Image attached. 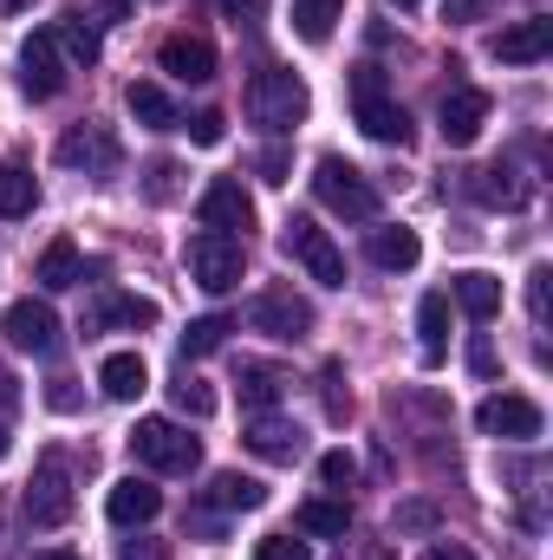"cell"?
<instances>
[{
	"label": "cell",
	"instance_id": "f35d334b",
	"mask_svg": "<svg viewBox=\"0 0 553 560\" xmlns=\"http://www.w3.org/2000/svg\"><path fill=\"white\" fill-rule=\"evenodd\" d=\"M222 13H228L235 26H261V20H268V0H222Z\"/></svg>",
	"mask_w": 553,
	"mask_h": 560
},
{
	"label": "cell",
	"instance_id": "ab89813d",
	"mask_svg": "<svg viewBox=\"0 0 553 560\" xmlns=\"http://www.w3.org/2000/svg\"><path fill=\"white\" fill-rule=\"evenodd\" d=\"M548 268H534V275H528V313H534V326H541V319H548Z\"/></svg>",
	"mask_w": 553,
	"mask_h": 560
},
{
	"label": "cell",
	"instance_id": "4316f807",
	"mask_svg": "<svg viewBox=\"0 0 553 560\" xmlns=\"http://www.w3.org/2000/svg\"><path fill=\"white\" fill-rule=\"evenodd\" d=\"M339 20H345V0H293V33L306 46H326Z\"/></svg>",
	"mask_w": 553,
	"mask_h": 560
},
{
	"label": "cell",
	"instance_id": "7a4b0ae2",
	"mask_svg": "<svg viewBox=\"0 0 553 560\" xmlns=\"http://www.w3.org/2000/svg\"><path fill=\"white\" fill-rule=\"evenodd\" d=\"M313 196H319L332 215H345V222H378V209H385L378 183H372L358 163H345V156H319V170H313Z\"/></svg>",
	"mask_w": 553,
	"mask_h": 560
},
{
	"label": "cell",
	"instance_id": "603a6c76",
	"mask_svg": "<svg viewBox=\"0 0 553 560\" xmlns=\"http://www.w3.org/2000/svg\"><path fill=\"white\" fill-rule=\"evenodd\" d=\"M365 248H372V261H378L385 275H411L416 261H423L416 229H398V222H391V229H372V242H365Z\"/></svg>",
	"mask_w": 553,
	"mask_h": 560
},
{
	"label": "cell",
	"instance_id": "7dc6e473",
	"mask_svg": "<svg viewBox=\"0 0 553 560\" xmlns=\"http://www.w3.org/2000/svg\"><path fill=\"white\" fill-rule=\"evenodd\" d=\"M125 560H163V548H156V541H143V548L131 541V548H125Z\"/></svg>",
	"mask_w": 553,
	"mask_h": 560
},
{
	"label": "cell",
	"instance_id": "c3c4849f",
	"mask_svg": "<svg viewBox=\"0 0 553 560\" xmlns=\"http://www.w3.org/2000/svg\"><path fill=\"white\" fill-rule=\"evenodd\" d=\"M33 560H79V555H72V548H39Z\"/></svg>",
	"mask_w": 553,
	"mask_h": 560
},
{
	"label": "cell",
	"instance_id": "7c38bea8",
	"mask_svg": "<svg viewBox=\"0 0 553 560\" xmlns=\"http://www.w3.org/2000/svg\"><path fill=\"white\" fill-rule=\"evenodd\" d=\"M20 92H26V98H59V92H66V52H59L52 26H39V33L20 46Z\"/></svg>",
	"mask_w": 553,
	"mask_h": 560
},
{
	"label": "cell",
	"instance_id": "484cf974",
	"mask_svg": "<svg viewBox=\"0 0 553 560\" xmlns=\"http://www.w3.org/2000/svg\"><path fill=\"white\" fill-rule=\"evenodd\" d=\"M52 39H59V52H66L72 66H98V52H105V39H98V26H92L85 13H66V20L52 26Z\"/></svg>",
	"mask_w": 553,
	"mask_h": 560
},
{
	"label": "cell",
	"instance_id": "b9f144b4",
	"mask_svg": "<svg viewBox=\"0 0 553 560\" xmlns=\"http://www.w3.org/2000/svg\"><path fill=\"white\" fill-rule=\"evenodd\" d=\"M176 189V163H150V202H163Z\"/></svg>",
	"mask_w": 553,
	"mask_h": 560
},
{
	"label": "cell",
	"instance_id": "e0dca14e",
	"mask_svg": "<svg viewBox=\"0 0 553 560\" xmlns=\"http://www.w3.org/2000/svg\"><path fill=\"white\" fill-rule=\"evenodd\" d=\"M242 443H248L255 456H268V463H299L306 430H299V423H286V418H274V411H255L248 430H242Z\"/></svg>",
	"mask_w": 553,
	"mask_h": 560
},
{
	"label": "cell",
	"instance_id": "5b68a950",
	"mask_svg": "<svg viewBox=\"0 0 553 560\" xmlns=\"http://www.w3.org/2000/svg\"><path fill=\"white\" fill-rule=\"evenodd\" d=\"M280 248L319 280V287H345V255H339V242H332L313 215H286V222H280Z\"/></svg>",
	"mask_w": 553,
	"mask_h": 560
},
{
	"label": "cell",
	"instance_id": "3957f363",
	"mask_svg": "<svg viewBox=\"0 0 553 560\" xmlns=\"http://www.w3.org/2000/svg\"><path fill=\"white\" fill-rule=\"evenodd\" d=\"M352 118H358V131L372 143H391V150L411 143V112L385 92V72L378 66H358L352 72Z\"/></svg>",
	"mask_w": 553,
	"mask_h": 560
},
{
	"label": "cell",
	"instance_id": "f546056e",
	"mask_svg": "<svg viewBox=\"0 0 553 560\" xmlns=\"http://www.w3.org/2000/svg\"><path fill=\"white\" fill-rule=\"evenodd\" d=\"M299 528L319 541H345L352 535V502H299Z\"/></svg>",
	"mask_w": 553,
	"mask_h": 560
},
{
	"label": "cell",
	"instance_id": "277c9868",
	"mask_svg": "<svg viewBox=\"0 0 553 560\" xmlns=\"http://www.w3.org/2000/svg\"><path fill=\"white\" fill-rule=\"evenodd\" d=\"M131 456H138L143 469H156V476H189L202 463V443L176 418H143L131 430Z\"/></svg>",
	"mask_w": 553,
	"mask_h": 560
},
{
	"label": "cell",
	"instance_id": "681fc988",
	"mask_svg": "<svg viewBox=\"0 0 553 560\" xmlns=\"http://www.w3.org/2000/svg\"><path fill=\"white\" fill-rule=\"evenodd\" d=\"M20 7H33V0H0V13H20Z\"/></svg>",
	"mask_w": 553,
	"mask_h": 560
},
{
	"label": "cell",
	"instance_id": "d6a6232c",
	"mask_svg": "<svg viewBox=\"0 0 553 560\" xmlns=\"http://www.w3.org/2000/svg\"><path fill=\"white\" fill-rule=\"evenodd\" d=\"M222 339H228V319H222V313H209V319H189V332H183V359H209Z\"/></svg>",
	"mask_w": 553,
	"mask_h": 560
},
{
	"label": "cell",
	"instance_id": "f6af8a7d",
	"mask_svg": "<svg viewBox=\"0 0 553 560\" xmlns=\"http://www.w3.org/2000/svg\"><path fill=\"white\" fill-rule=\"evenodd\" d=\"M13 405H20V392H13V372L0 365V418H13Z\"/></svg>",
	"mask_w": 553,
	"mask_h": 560
},
{
	"label": "cell",
	"instance_id": "e575fe53",
	"mask_svg": "<svg viewBox=\"0 0 553 560\" xmlns=\"http://www.w3.org/2000/svg\"><path fill=\"white\" fill-rule=\"evenodd\" d=\"M169 392H176V411H183V418H209V411H215V392H209L202 378H189V372H183Z\"/></svg>",
	"mask_w": 553,
	"mask_h": 560
},
{
	"label": "cell",
	"instance_id": "f1b7e54d",
	"mask_svg": "<svg viewBox=\"0 0 553 560\" xmlns=\"http://www.w3.org/2000/svg\"><path fill=\"white\" fill-rule=\"evenodd\" d=\"M33 280H39L46 293H66V287H79V280H85V268H79V248H72V242H52V248L39 255Z\"/></svg>",
	"mask_w": 553,
	"mask_h": 560
},
{
	"label": "cell",
	"instance_id": "ac0fdd59",
	"mask_svg": "<svg viewBox=\"0 0 553 560\" xmlns=\"http://www.w3.org/2000/svg\"><path fill=\"white\" fill-rule=\"evenodd\" d=\"M105 515H111L118 528H143V522H156V515H163V489H156L150 476H125V482H111Z\"/></svg>",
	"mask_w": 553,
	"mask_h": 560
},
{
	"label": "cell",
	"instance_id": "836d02e7",
	"mask_svg": "<svg viewBox=\"0 0 553 560\" xmlns=\"http://www.w3.org/2000/svg\"><path fill=\"white\" fill-rule=\"evenodd\" d=\"M319 398H326V418L345 423L352 418V392H345V365L332 359V365H319Z\"/></svg>",
	"mask_w": 553,
	"mask_h": 560
},
{
	"label": "cell",
	"instance_id": "9c48e42d",
	"mask_svg": "<svg viewBox=\"0 0 553 560\" xmlns=\"http://www.w3.org/2000/svg\"><path fill=\"white\" fill-rule=\"evenodd\" d=\"M248 326L268 339H306L313 332V300H299L293 287H261L248 300Z\"/></svg>",
	"mask_w": 553,
	"mask_h": 560
},
{
	"label": "cell",
	"instance_id": "1f68e13d",
	"mask_svg": "<svg viewBox=\"0 0 553 560\" xmlns=\"http://www.w3.org/2000/svg\"><path fill=\"white\" fill-rule=\"evenodd\" d=\"M475 196H482V202H502V209H515V202H521L515 163H489V170H475Z\"/></svg>",
	"mask_w": 553,
	"mask_h": 560
},
{
	"label": "cell",
	"instance_id": "7402d4cb",
	"mask_svg": "<svg viewBox=\"0 0 553 560\" xmlns=\"http://www.w3.org/2000/svg\"><path fill=\"white\" fill-rule=\"evenodd\" d=\"M416 352H423V365H443V352H449V293H423V306H416Z\"/></svg>",
	"mask_w": 553,
	"mask_h": 560
},
{
	"label": "cell",
	"instance_id": "6da1fadb",
	"mask_svg": "<svg viewBox=\"0 0 553 560\" xmlns=\"http://www.w3.org/2000/svg\"><path fill=\"white\" fill-rule=\"evenodd\" d=\"M242 105H248V118L268 131V138H286L299 118H306V79L299 72H286V66H261L255 79H248V92H242Z\"/></svg>",
	"mask_w": 553,
	"mask_h": 560
},
{
	"label": "cell",
	"instance_id": "8d00e7d4",
	"mask_svg": "<svg viewBox=\"0 0 553 560\" xmlns=\"http://www.w3.org/2000/svg\"><path fill=\"white\" fill-rule=\"evenodd\" d=\"M183 131H189V138L202 143V150H215V143L228 138V118H222V112H196V118H189Z\"/></svg>",
	"mask_w": 553,
	"mask_h": 560
},
{
	"label": "cell",
	"instance_id": "60d3db41",
	"mask_svg": "<svg viewBox=\"0 0 553 560\" xmlns=\"http://www.w3.org/2000/svg\"><path fill=\"white\" fill-rule=\"evenodd\" d=\"M495 0H443V20H456V26H469V20H482Z\"/></svg>",
	"mask_w": 553,
	"mask_h": 560
},
{
	"label": "cell",
	"instance_id": "cb8c5ba5",
	"mask_svg": "<svg viewBox=\"0 0 553 560\" xmlns=\"http://www.w3.org/2000/svg\"><path fill=\"white\" fill-rule=\"evenodd\" d=\"M98 385H105V398H118V405H131L150 392V365H143L138 352H111L105 365H98Z\"/></svg>",
	"mask_w": 553,
	"mask_h": 560
},
{
	"label": "cell",
	"instance_id": "f5cc1de1",
	"mask_svg": "<svg viewBox=\"0 0 553 560\" xmlns=\"http://www.w3.org/2000/svg\"><path fill=\"white\" fill-rule=\"evenodd\" d=\"M391 7H416V0H391Z\"/></svg>",
	"mask_w": 553,
	"mask_h": 560
},
{
	"label": "cell",
	"instance_id": "44dd1931",
	"mask_svg": "<svg viewBox=\"0 0 553 560\" xmlns=\"http://www.w3.org/2000/svg\"><path fill=\"white\" fill-rule=\"evenodd\" d=\"M111 326H156V300H138V293H105V300L85 313V332H111Z\"/></svg>",
	"mask_w": 553,
	"mask_h": 560
},
{
	"label": "cell",
	"instance_id": "d4e9b609",
	"mask_svg": "<svg viewBox=\"0 0 553 560\" xmlns=\"http://www.w3.org/2000/svg\"><path fill=\"white\" fill-rule=\"evenodd\" d=\"M242 405L248 411H274L280 398H286V372L280 365H261V359H242Z\"/></svg>",
	"mask_w": 553,
	"mask_h": 560
},
{
	"label": "cell",
	"instance_id": "4fadbf2b",
	"mask_svg": "<svg viewBox=\"0 0 553 560\" xmlns=\"http://www.w3.org/2000/svg\"><path fill=\"white\" fill-rule=\"evenodd\" d=\"M52 156H59L66 170H85V176H111V170L125 163V150H118V138H111L105 125H72Z\"/></svg>",
	"mask_w": 553,
	"mask_h": 560
},
{
	"label": "cell",
	"instance_id": "5bb4252c",
	"mask_svg": "<svg viewBox=\"0 0 553 560\" xmlns=\"http://www.w3.org/2000/svg\"><path fill=\"white\" fill-rule=\"evenodd\" d=\"M482 125H489V92H475V85H456L436 105V131H443L449 150H469V143L482 138Z\"/></svg>",
	"mask_w": 553,
	"mask_h": 560
},
{
	"label": "cell",
	"instance_id": "4dcf8cb0",
	"mask_svg": "<svg viewBox=\"0 0 553 560\" xmlns=\"http://www.w3.org/2000/svg\"><path fill=\"white\" fill-rule=\"evenodd\" d=\"M33 202H39L33 170H26V163H0V215H7V222H13V215H33Z\"/></svg>",
	"mask_w": 553,
	"mask_h": 560
},
{
	"label": "cell",
	"instance_id": "f907efd6",
	"mask_svg": "<svg viewBox=\"0 0 553 560\" xmlns=\"http://www.w3.org/2000/svg\"><path fill=\"white\" fill-rule=\"evenodd\" d=\"M7 450H13V436H7V418H0V456H7Z\"/></svg>",
	"mask_w": 553,
	"mask_h": 560
},
{
	"label": "cell",
	"instance_id": "ba28073f",
	"mask_svg": "<svg viewBox=\"0 0 553 560\" xmlns=\"http://www.w3.org/2000/svg\"><path fill=\"white\" fill-rule=\"evenodd\" d=\"M26 522L33 528H66L72 522V469H66V456H39L33 489H26Z\"/></svg>",
	"mask_w": 553,
	"mask_h": 560
},
{
	"label": "cell",
	"instance_id": "8fae6325",
	"mask_svg": "<svg viewBox=\"0 0 553 560\" xmlns=\"http://www.w3.org/2000/svg\"><path fill=\"white\" fill-rule=\"evenodd\" d=\"M0 332H7L13 352H33V359H52L59 352V313L46 300H13L0 313Z\"/></svg>",
	"mask_w": 553,
	"mask_h": 560
},
{
	"label": "cell",
	"instance_id": "7bdbcfd3",
	"mask_svg": "<svg viewBox=\"0 0 553 560\" xmlns=\"http://www.w3.org/2000/svg\"><path fill=\"white\" fill-rule=\"evenodd\" d=\"M261 183H286V150H261Z\"/></svg>",
	"mask_w": 553,
	"mask_h": 560
},
{
	"label": "cell",
	"instance_id": "d6986e66",
	"mask_svg": "<svg viewBox=\"0 0 553 560\" xmlns=\"http://www.w3.org/2000/svg\"><path fill=\"white\" fill-rule=\"evenodd\" d=\"M202 502L222 509V515H248V509L268 502V482H255V476H242V469H222V476L202 489Z\"/></svg>",
	"mask_w": 553,
	"mask_h": 560
},
{
	"label": "cell",
	"instance_id": "816d5d0a",
	"mask_svg": "<svg viewBox=\"0 0 553 560\" xmlns=\"http://www.w3.org/2000/svg\"><path fill=\"white\" fill-rule=\"evenodd\" d=\"M131 7H138V0H111V13H131Z\"/></svg>",
	"mask_w": 553,
	"mask_h": 560
},
{
	"label": "cell",
	"instance_id": "9a60e30c",
	"mask_svg": "<svg viewBox=\"0 0 553 560\" xmlns=\"http://www.w3.org/2000/svg\"><path fill=\"white\" fill-rule=\"evenodd\" d=\"M489 52H495L502 66H541V59L553 52V20H548V13H534V20L502 26V33L489 39Z\"/></svg>",
	"mask_w": 553,
	"mask_h": 560
},
{
	"label": "cell",
	"instance_id": "2e32d148",
	"mask_svg": "<svg viewBox=\"0 0 553 560\" xmlns=\"http://www.w3.org/2000/svg\"><path fill=\"white\" fill-rule=\"evenodd\" d=\"M156 59H163V72L183 79V85H209V79H215V46H209L202 33H169Z\"/></svg>",
	"mask_w": 553,
	"mask_h": 560
},
{
	"label": "cell",
	"instance_id": "bcb514c9",
	"mask_svg": "<svg viewBox=\"0 0 553 560\" xmlns=\"http://www.w3.org/2000/svg\"><path fill=\"white\" fill-rule=\"evenodd\" d=\"M423 560H475V555H469V548H456V541H443V548H430Z\"/></svg>",
	"mask_w": 553,
	"mask_h": 560
},
{
	"label": "cell",
	"instance_id": "83f0119b",
	"mask_svg": "<svg viewBox=\"0 0 553 560\" xmlns=\"http://www.w3.org/2000/svg\"><path fill=\"white\" fill-rule=\"evenodd\" d=\"M125 105H131V118L150 125V131H176V125H183V118H176V105H169V92H163V85H150V79H138V85L125 92Z\"/></svg>",
	"mask_w": 553,
	"mask_h": 560
},
{
	"label": "cell",
	"instance_id": "d590c367",
	"mask_svg": "<svg viewBox=\"0 0 553 560\" xmlns=\"http://www.w3.org/2000/svg\"><path fill=\"white\" fill-rule=\"evenodd\" d=\"M352 476H358V463H352L345 450H326V456H319V482H326V489H339V495H345V489H352Z\"/></svg>",
	"mask_w": 553,
	"mask_h": 560
},
{
	"label": "cell",
	"instance_id": "ee69618b",
	"mask_svg": "<svg viewBox=\"0 0 553 560\" xmlns=\"http://www.w3.org/2000/svg\"><path fill=\"white\" fill-rule=\"evenodd\" d=\"M469 365H475V372H482V378H489V372H495V352H489V339H475V346H469Z\"/></svg>",
	"mask_w": 553,
	"mask_h": 560
},
{
	"label": "cell",
	"instance_id": "8992f818",
	"mask_svg": "<svg viewBox=\"0 0 553 560\" xmlns=\"http://www.w3.org/2000/svg\"><path fill=\"white\" fill-rule=\"evenodd\" d=\"M248 268V242H235V235H196L189 242V280L202 287V293H228L235 280Z\"/></svg>",
	"mask_w": 553,
	"mask_h": 560
},
{
	"label": "cell",
	"instance_id": "74e56055",
	"mask_svg": "<svg viewBox=\"0 0 553 560\" xmlns=\"http://www.w3.org/2000/svg\"><path fill=\"white\" fill-rule=\"evenodd\" d=\"M255 560H313V555H306V541H293V535H261V541H255Z\"/></svg>",
	"mask_w": 553,
	"mask_h": 560
},
{
	"label": "cell",
	"instance_id": "52a82bcc",
	"mask_svg": "<svg viewBox=\"0 0 553 560\" xmlns=\"http://www.w3.org/2000/svg\"><path fill=\"white\" fill-rule=\"evenodd\" d=\"M196 222H202L209 235L248 242V229H255V196L242 189V176H215V183L202 189V202H196Z\"/></svg>",
	"mask_w": 553,
	"mask_h": 560
},
{
	"label": "cell",
	"instance_id": "30bf717a",
	"mask_svg": "<svg viewBox=\"0 0 553 560\" xmlns=\"http://www.w3.org/2000/svg\"><path fill=\"white\" fill-rule=\"evenodd\" d=\"M475 430H482V436H502V443H534V436L548 430V418H541L534 398H521V392H495V398H482Z\"/></svg>",
	"mask_w": 553,
	"mask_h": 560
},
{
	"label": "cell",
	"instance_id": "ffe728a7",
	"mask_svg": "<svg viewBox=\"0 0 553 560\" xmlns=\"http://www.w3.org/2000/svg\"><path fill=\"white\" fill-rule=\"evenodd\" d=\"M449 300L475 319V326H489L495 313H502V280L495 275H482V268H469V275H456L449 280Z\"/></svg>",
	"mask_w": 553,
	"mask_h": 560
}]
</instances>
